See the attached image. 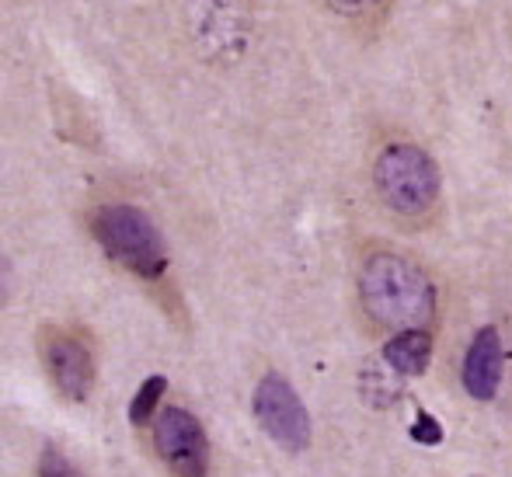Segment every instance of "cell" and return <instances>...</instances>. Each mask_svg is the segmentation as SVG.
<instances>
[{
	"label": "cell",
	"mask_w": 512,
	"mask_h": 477,
	"mask_svg": "<svg viewBox=\"0 0 512 477\" xmlns=\"http://www.w3.org/2000/svg\"><path fill=\"white\" fill-rule=\"evenodd\" d=\"M251 411H255L265 436L283 446V450L297 453L310 443V418L304 401L290 387V380H283L279 373H269V377L258 380L255 397H251Z\"/></svg>",
	"instance_id": "cell-4"
},
{
	"label": "cell",
	"mask_w": 512,
	"mask_h": 477,
	"mask_svg": "<svg viewBox=\"0 0 512 477\" xmlns=\"http://www.w3.org/2000/svg\"><path fill=\"white\" fill-rule=\"evenodd\" d=\"M157 457L171 467L175 477H206L209 471V439L196 415L185 408H164L154 422Z\"/></svg>",
	"instance_id": "cell-5"
},
{
	"label": "cell",
	"mask_w": 512,
	"mask_h": 477,
	"mask_svg": "<svg viewBox=\"0 0 512 477\" xmlns=\"http://www.w3.org/2000/svg\"><path fill=\"white\" fill-rule=\"evenodd\" d=\"M359 296L373 324L387 331L425 328L436 314V289L429 276L394 251H377L359 269Z\"/></svg>",
	"instance_id": "cell-1"
},
{
	"label": "cell",
	"mask_w": 512,
	"mask_h": 477,
	"mask_svg": "<svg viewBox=\"0 0 512 477\" xmlns=\"http://www.w3.org/2000/svg\"><path fill=\"white\" fill-rule=\"evenodd\" d=\"M464 390L478 401H492L502 380V338L495 328H481L474 335L471 349L464 356V370H460Z\"/></svg>",
	"instance_id": "cell-7"
},
{
	"label": "cell",
	"mask_w": 512,
	"mask_h": 477,
	"mask_svg": "<svg viewBox=\"0 0 512 477\" xmlns=\"http://www.w3.org/2000/svg\"><path fill=\"white\" fill-rule=\"evenodd\" d=\"M164 390H168V380H164V377H147V380H143L140 390H136V397L129 401V422L147 425L150 418H154L157 404H161Z\"/></svg>",
	"instance_id": "cell-9"
},
{
	"label": "cell",
	"mask_w": 512,
	"mask_h": 477,
	"mask_svg": "<svg viewBox=\"0 0 512 477\" xmlns=\"http://www.w3.org/2000/svg\"><path fill=\"white\" fill-rule=\"evenodd\" d=\"M411 439H415L418 446H439L443 443V429H439V422L429 411H418L415 425H411Z\"/></svg>",
	"instance_id": "cell-11"
},
{
	"label": "cell",
	"mask_w": 512,
	"mask_h": 477,
	"mask_svg": "<svg viewBox=\"0 0 512 477\" xmlns=\"http://www.w3.org/2000/svg\"><path fill=\"white\" fill-rule=\"evenodd\" d=\"M429 356H432V338L425 335V328L398 331V335L384 345V363H391L401 377H418V373H425Z\"/></svg>",
	"instance_id": "cell-8"
},
{
	"label": "cell",
	"mask_w": 512,
	"mask_h": 477,
	"mask_svg": "<svg viewBox=\"0 0 512 477\" xmlns=\"http://www.w3.org/2000/svg\"><path fill=\"white\" fill-rule=\"evenodd\" d=\"M91 230H95L98 244H102L108 255L126 265L129 272H136V276L157 279L168 269L164 241L143 209L126 206V202L102 206L91 216Z\"/></svg>",
	"instance_id": "cell-2"
},
{
	"label": "cell",
	"mask_w": 512,
	"mask_h": 477,
	"mask_svg": "<svg viewBox=\"0 0 512 477\" xmlns=\"http://www.w3.org/2000/svg\"><path fill=\"white\" fill-rule=\"evenodd\" d=\"M39 477H81V471L56 446H46L39 457Z\"/></svg>",
	"instance_id": "cell-10"
},
{
	"label": "cell",
	"mask_w": 512,
	"mask_h": 477,
	"mask_svg": "<svg viewBox=\"0 0 512 477\" xmlns=\"http://www.w3.org/2000/svg\"><path fill=\"white\" fill-rule=\"evenodd\" d=\"M377 192L394 213L425 216L439 199V168L415 143H391L373 168Z\"/></svg>",
	"instance_id": "cell-3"
},
{
	"label": "cell",
	"mask_w": 512,
	"mask_h": 477,
	"mask_svg": "<svg viewBox=\"0 0 512 477\" xmlns=\"http://www.w3.org/2000/svg\"><path fill=\"white\" fill-rule=\"evenodd\" d=\"M42 359L53 377L56 390L70 401H84L95 387V359L91 349L81 338L67 335V331H46L42 335Z\"/></svg>",
	"instance_id": "cell-6"
},
{
	"label": "cell",
	"mask_w": 512,
	"mask_h": 477,
	"mask_svg": "<svg viewBox=\"0 0 512 477\" xmlns=\"http://www.w3.org/2000/svg\"><path fill=\"white\" fill-rule=\"evenodd\" d=\"M380 0H331V7H338V11L345 14H359V11H370V7H377Z\"/></svg>",
	"instance_id": "cell-12"
}]
</instances>
